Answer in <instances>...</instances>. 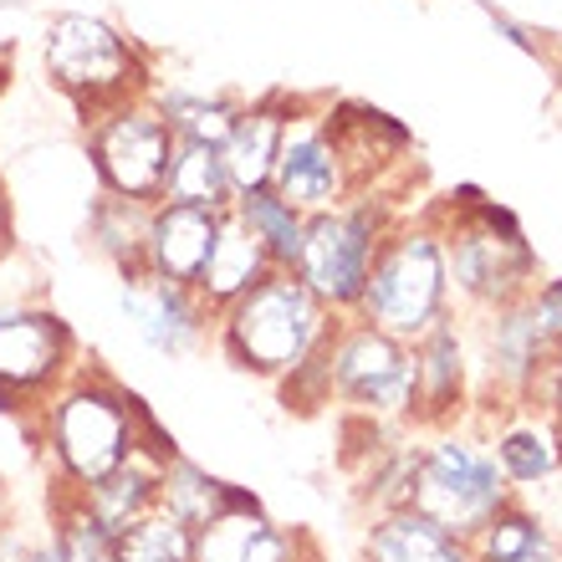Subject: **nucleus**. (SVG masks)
I'll list each match as a JSON object with an SVG mask.
<instances>
[{
	"label": "nucleus",
	"mask_w": 562,
	"mask_h": 562,
	"mask_svg": "<svg viewBox=\"0 0 562 562\" xmlns=\"http://www.w3.org/2000/svg\"><path fill=\"white\" fill-rule=\"evenodd\" d=\"M31 440L52 460V491H72L82 496L98 486L103 475H113L138 445L169 440V429L144 409L138 394L113 379V373L77 363V373L46 400L42 419L31 425Z\"/></svg>",
	"instance_id": "1"
},
{
	"label": "nucleus",
	"mask_w": 562,
	"mask_h": 562,
	"mask_svg": "<svg viewBox=\"0 0 562 562\" xmlns=\"http://www.w3.org/2000/svg\"><path fill=\"white\" fill-rule=\"evenodd\" d=\"M338 323V312H327L292 271H271L246 296H236L231 307L215 312L210 338L240 373L292 384L307 363H317L327 353Z\"/></svg>",
	"instance_id": "2"
},
{
	"label": "nucleus",
	"mask_w": 562,
	"mask_h": 562,
	"mask_svg": "<svg viewBox=\"0 0 562 562\" xmlns=\"http://www.w3.org/2000/svg\"><path fill=\"white\" fill-rule=\"evenodd\" d=\"M445 240V267H450V296L471 302L481 312H496L506 302L537 286V256L521 236V225L512 210H502L496 200H481L475 190H465V200H450L445 210H435Z\"/></svg>",
	"instance_id": "3"
},
{
	"label": "nucleus",
	"mask_w": 562,
	"mask_h": 562,
	"mask_svg": "<svg viewBox=\"0 0 562 562\" xmlns=\"http://www.w3.org/2000/svg\"><path fill=\"white\" fill-rule=\"evenodd\" d=\"M353 317L400 342L425 338L429 327L450 317V267H445V240L435 215L400 221L384 236Z\"/></svg>",
	"instance_id": "4"
},
{
	"label": "nucleus",
	"mask_w": 562,
	"mask_h": 562,
	"mask_svg": "<svg viewBox=\"0 0 562 562\" xmlns=\"http://www.w3.org/2000/svg\"><path fill=\"white\" fill-rule=\"evenodd\" d=\"M42 67H46V82L82 113V123H92L98 113H108L119 103L148 98V88H154L144 52L113 21L88 11H67L46 26Z\"/></svg>",
	"instance_id": "5"
},
{
	"label": "nucleus",
	"mask_w": 562,
	"mask_h": 562,
	"mask_svg": "<svg viewBox=\"0 0 562 562\" xmlns=\"http://www.w3.org/2000/svg\"><path fill=\"white\" fill-rule=\"evenodd\" d=\"M394 225H400V215L389 210V200H373V194H353V200H342V205L323 210V215H307L292 277L327 312L353 317L373 256H379V246H384Z\"/></svg>",
	"instance_id": "6"
},
{
	"label": "nucleus",
	"mask_w": 562,
	"mask_h": 562,
	"mask_svg": "<svg viewBox=\"0 0 562 562\" xmlns=\"http://www.w3.org/2000/svg\"><path fill=\"white\" fill-rule=\"evenodd\" d=\"M82 363L72 323L46 302H5L0 307V415L31 435L46 400Z\"/></svg>",
	"instance_id": "7"
},
{
	"label": "nucleus",
	"mask_w": 562,
	"mask_h": 562,
	"mask_svg": "<svg viewBox=\"0 0 562 562\" xmlns=\"http://www.w3.org/2000/svg\"><path fill=\"white\" fill-rule=\"evenodd\" d=\"M506 502H512V486H506L491 445H481L465 429H440L429 445H419L409 506L425 512L429 521H440L445 532L471 542Z\"/></svg>",
	"instance_id": "8"
},
{
	"label": "nucleus",
	"mask_w": 562,
	"mask_h": 562,
	"mask_svg": "<svg viewBox=\"0 0 562 562\" xmlns=\"http://www.w3.org/2000/svg\"><path fill=\"white\" fill-rule=\"evenodd\" d=\"M327 400L369 415L373 425L415 419V342L342 317L327 342Z\"/></svg>",
	"instance_id": "9"
},
{
	"label": "nucleus",
	"mask_w": 562,
	"mask_h": 562,
	"mask_svg": "<svg viewBox=\"0 0 562 562\" xmlns=\"http://www.w3.org/2000/svg\"><path fill=\"white\" fill-rule=\"evenodd\" d=\"M82 128H88V164L92 179H98V194L159 205L169 154H175V134L159 119V108L148 98H134V103L98 113Z\"/></svg>",
	"instance_id": "10"
},
{
	"label": "nucleus",
	"mask_w": 562,
	"mask_h": 562,
	"mask_svg": "<svg viewBox=\"0 0 562 562\" xmlns=\"http://www.w3.org/2000/svg\"><path fill=\"white\" fill-rule=\"evenodd\" d=\"M271 190L302 215H323V210L353 200L358 184L353 169H348V154H342L338 128H333V113L292 108L277 164H271Z\"/></svg>",
	"instance_id": "11"
},
{
	"label": "nucleus",
	"mask_w": 562,
	"mask_h": 562,
	"mask_svg": "<svg viewBox=\"0 0 562 562\" xmlns=\"http://www.w3.org/2000/svg\"><path fill=\"white\" fill-rule=\"evenodd\" d=\"M119 312L148 353L169 358V363L200 353L210 342V333H215V312L200 302L194 286L159 281V277H148V271H128V277H123Z\"/></svg>",
	"instance_id": "12"
},
{
	"label": "nucleus",
	"mask_w": 562,
	"mask_h": 562,
	"mask_svg": "<svg viewBox=\"0 0 562 562\" xmlns=\"http://www.w3.org/2000/svg\"><path fill=\"white\" fill-rule=\"evenodd\" d=\"M552 348H558V342L537 327L527 296L486 312V373L502 400H517V404L542 400V384H548V369H552Z\"/></svg>",
	"instance_id": "13"
},
{
	"label": "nucleus",
	"mask_w": 562,
	"mask_h": 562,
	"mask_svg": "<svg viewBox=\"0 0 562 562\" xmlns=\"http://www.w3.org/2000/svg\"><path fill=\"white\" fill-rule=\"evenodd\" d=\"M194 562H312L302 532L267 517L251 491H240L221 517L194 527Z\"/></svg>",
	"instance_id": "14"
},
{
	"label": "nucleus",
	"mask_w": 562,
	"mask_h": 562,
	"mask_svg": "<svg viewBox=\"0 0 562 562\" xmlns=\"http://www.w3.org/2000/svg\"><path fill=\"white\" fill-rule=\"evenodd\" d=\"M215 225H221L215 210L169 205V200L148 205L138 271H148V277H159V281H179V286H194L210 261V246H215Z\"/></svg>",
	"instance_id": "15"
},
{
	"label": "nucleus",
	"mask_w": 562,
	"mask_h": 562,
	"mask_svg": "<svg viewBox=\"0 0 562 562\" xmlns=\"http://www.w3.org/2000/svg\"><path fill=\"white\" fill-rule=\"evenodd\" d=\"M465 379H471V363H465V342H460L456 317H445L415 338V419L419 425L445 429L460 415L465 404Z\"/></svg>",
	"instance_id": "16"
},
{
	"label": "nucleus",
	"mask_w": 562,
	"mask_h": 562,
	"mask_svg": "<svg viewBox=\"0 0 562 562\" xmlns=\"http://www.w3.org/2000/svg\"><path fill=\"white\" fill-rule=\"evenodd\" d=\"M179 456L175 440H154V445H138L134 456L123 460L113 475H103L98 486H88L77 502L88 506L92 517L103 521L108 532H128L134 521H144L154 506H159V475H164V460Z\"/></svg>",
	"instance_id": "17"
},
{
	"label": "nucleus",
	"mask_w": 562,
	"mask_h": 562,
	"mask_svg": "<svg viewBox=\"0 0 562 562\" xmlns=\"http://www.w3.org/2000/svg\"><path fill=\"white\" fill-rule=\"evenodd\" d=\"M286 98H261V103H240L236 123L221 144V159H225V175H231V190L236 194H251V190H267L271 184V164H277V148L281 134H286V119H292Z\"/></svg>",
	"instance_id": "18"
},
{
	"label": "nucleus",
	"mask_w": 562,
	"mask_h": 562,
	"mask_svg": "<svg viewBox=\"0 0 562 562\" xmlns=\"http://www.w3.org/2000/svg\"><path fill=\"white\" fill-rule=\"evenodd\" d=\"M271 256L261 251V240L246 231V221H240L236 210H221V225H215V246H210V261L205 271H200V281H194V292H200V302H205L210 312L231 307L236 296H246L256 286V281L271 277Z\"/></svg>",
	"instance_id": "19"
},
{
	"label": "nucleus",
	"mask_w": 562,
	"mask_h": 562,
	"mask_svg": "<svg viewBox=\"0 0 562 562\" xmlns=\"http://www.w3.org/2000/svg\"><path fill=\"white\" fill-rule=\"evenodd\" d=\"M363 562H475V552L415 506H389L363 537Z\"/></svg>",
	"instance_id": "20"
},
{
	"label": "nucleus",
	"mask_w": 562,
	"mask_h": 562,
	"mask_svg": "<svg viewBox=\"0 0 562 562\" xmlns=\"http://www.w3.org/2000/svg\"><path fill=\"white\" fill-rule=\"evenodd\" d=\"M517 409L521 415L506 419L496 429V440H491V456H496L512 491L542 486V481H552L562 471V425L542 404H517Z\"/></svg>",
	"instance_id": "21"
},
{
	"label": "nucleus",
	"mask_w": 562,
	"mask_h": 562,
	"mask_svg": "<svg viewBox=\"0 0 562 562\" xmlns=\"http://www.w3.org/2000/svg\"><path fill=\"white\" fill-rule=\"evenodd\" d=\"M148 103L159 108V119L169 123V134L179 144H225L231 134V123H236L240 103L236 98H225V92H210V88H148Z\"/></svg>",
	"instance_id": "22"
},
{
	"label": "nucleus",
	"mask_w": 562,
	"mask_h": 562,
	"mask_svg": "<svg viewBox=\"0 0 562 562\" xmlns=\"http://www.w3.org/2000/svg\"><path fill=\"white\" fill-rule=\"evenodd\" d=\"M169 205H200V210H231L236 205V190H231V175H225V159L215 144H179L169 154V175H164V194Z\"/></svg>",
	"instance_id": "23"
},
{
	"label": "nucleus",
	"mask_w": 562,
	"mask_h": 562,
	"mask_svg": "<svg viewBox=\"0 0 562 562\" xmlns=\"http://www.w3.org/2000/svg\"><path fill=\"white\" fill-rule=\"evenodd\" d=\"M471 552H475V562H562L548 521L537 517V512H527L517 496L471 537Z\"/></svg>",
	"instance_id": "24"
},
{
	"label": "nucleus",
	"mask_w": 562,
	"mask_h": 562,
	"mask_svg": "<svg viewBox=\"0 0 562 562\" xmlns=\"http://www.w3.org/2000/svg\"><path fill=\"white\" fill-rule=\"evenodd\" d=\"M240 496V486L210 475L205 465H194L184 456H169L164 460V475H159V506L169 517H179L184 527H205L210 517H221L225 506Z\"/></svg>",
	"instance_id": "25"
},
{
	"label": "nucleus",
	"mask_w": 562,
	"mask_h": 562,
	"mask_svg": "<svg viewBox=\"0 0 562 562\" xmlns=\"http://www.w3.org/2000/svg\"><path fill=\"white\" fill-rule=\"evenodd\" d=\"M46 537H52V548H57V562H123V537L108 532L72 491H52Z\"/></svg>",
	"instance_id": "26"
},
{
	"label": "nucleus",
	"mask_w": 562,
	"mask_h": 562,
	"mask_svg": "<svg viewBox=\"0 0 562 562\" xmlns=\"http://www.w3.org/2000/svg\"><path fill=\"white\" fill-rule=\"evenodd\" d=\"M246 221L256 240H261V251L271 256V267L277 271H292L296 267V251H302V231H307V215L292 210L281 200L277 190H251V194H236V205H231Z\"/></svg>",
	"instance_id": "27"
},
{
	"label": "nucleus",
	"mask_w": 562,
	"mask_h": 562,
	"mask_svg": "<svg viewBox=\"0 0 562 562\" xmlns=\"http://www.w3.org/2000/svg\"><path fill=\"white\" fill-rule=\"evenodd\" d=\"M144 225H148V205L138 200H113V194H98L88 205V240L92 251L113 261L119 277L138 271L144 261Z\"/></svg>",
	"instance_id": "28"
},
{
	"label": "nucleus",
	"mask_w": 562,
	"mask_h": 562,
	"mask_svg": "<svg viewBox=\"0 0 562 562\" xmlns=\"http://www.w3.org/2000/svg\"><path fill=\"white\" fill-rule=\"evenodd\" d=\"M123 562H194V527L154 506L123 532Z\"/></svg>",
	"instance_id": "29"
},
{
	"label": "nucleus",
	"mask_w": 562,
	"mask_h": 562,
	"mask_svg": "<svg viewBox=\"0 0 562 562\" xmlns=\"http://www.w3.org/2000/svg\"><path fill=\"white\" fill-rule=\"evenodd\" d=\"M0 562H57V548H52V537H36L5 521L0 527Z\"/></svg>",
	"instance_id": "30"
},
{
	"label": "nucleus",
	"mask_w": 562,
	"mask_h": 562,
	"mask_svg": "<svg viewBox=\"0 0 562 562\" xmlns=\"http://www.w3.org/2000/svg\"><path fill=\"white\" fill-rule=\"evenodd\" d=\"M527 307H532L537 327L558 342L562 338V277L558 281H537L532 292H527Z\"/></svg>",
	"instance_id": "31"
},
{
	"label": "nucleus",
	"mask_w": 562,
	"mask_h": 562,
	"mask_svg": "<svg viewBox=\"0 0 562 562\" xmlns=\"http://www.w3.org/2000/svg\"><path fill=\"white\" fill-rule=\"evenodd\" d=\"M15 246V215H11V194H5V179H0V261L11 256Z\"/></svg>",
	"instance_id": "32"
},
{
	"label": "nucleus",
	"mask_w": 562,
	"mask_h": 562,
	"mask_svg": "<svg viewBox=\"0 0 562 562\" xmlns=\"http://www.w3.org/2000/svg\"><path fill=\"white\" fill-rule=\"evenodd\" d=\"M491 26L502 31V36H506V42H512V46H521V52H537V42H532V36H527V31H521L517 21H506L502 11H491Z\"/></svg>",
	"instance_id": "33"
},
{
	"label": "nucleus",
	"mask_w": 562,
	"mask_h": 562,
	"mask_svg": "<svg viewBox=\"0 0 562 562\" xmlns=\"http://www.w3.org/2000/svg\"><path fill=\"white\" fill-rule=\"evenodd\" d=\"M11 521V486H5V475H0V527Z\"/></svg>",
	"instance_id": "34"
},
{
	"label": "nucleus",
	"mask_w": 562,
	"mask_h": 562,
	"mask_svg": "<svg viewBox=\"0 0 562 562\" xmlns=\"http://www.w3.org/2000/svg\"><path fill=\"white\" fill-rule=\"evenodd\" d=\"M548 379H562V338H558V348H552V369H548Z\"/></svg>",
	"instance_id": "35"
},
{
	"label": "nucleus",
	"mask_w": 562,
	"mask_h": 562,
	"mask_svg": "<svg viewBox=\"0 0 562 562\" xmlns=\"http://www.w3.org/2000/svg\"><path fill=\"white\" fill-rule=\"evenodd\" d=\"M5 82H11V61L0 57V92H5Z\"/></svg>",
	"instance_id": "36"
}]
</instances>
